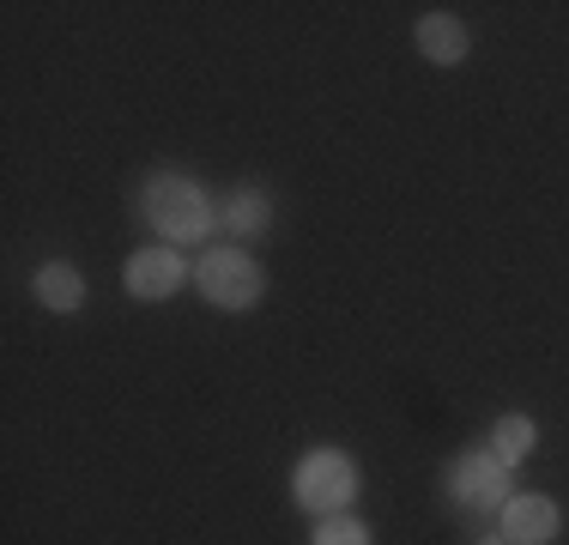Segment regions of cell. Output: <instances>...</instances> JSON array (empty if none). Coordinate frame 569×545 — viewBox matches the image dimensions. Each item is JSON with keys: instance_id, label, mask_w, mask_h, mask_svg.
I'll return each mask as SVG.
<instances>
[{"instance_id": "obj_4", "label": "cell", "mask_w": 569, "mask_h": 545, "mask_svg": "<svg viewBox=\"0 0 569 545\" xmlns=\"http://www.w3.org/2000/svg\"><path fill=\"white\" fill-rule=\"evenodd\" d=\"M449 497L467 503V509H503V503L515 497V490H509V460L497 455L491 443L467 448V455L449 467Z\"/></svg>"}, {"instance_id": "obj_2", "label": "cell", "mask_w": 569, "mask_h": 545, "mask_svg": "<svg viewBox=\"0 0 569 545\" xmlns=\"http://www.w3.org/2000/svg\"><path fill=\"white\" fill-rule=\"evenodd\" d=\"M194 285H200V297H207L212 309H254V304H261V291H267V272H261L254 255L219 242V249L200 255Z\"/></svg>"}, {"instance_id": "obj_11", "label": "cell", "mask_w": 569, "mask_h": 545, "mask_svg": "<svg viewBox=\"0 0 569 545\" xmlns=\"http://www.w3.org/2000/svg\"><path fill=\"white\" fill-rule=\"evenodd\" d=\"M316 545H370V527H363L358 515H321Z\"/></svg>"}, {"instance_id": "obj_9", "label": "cell", "mask_w": 569, "mask_h": 545, "mask_svg": "<svg viewBox=\"0 0 569 545\" xmlns=\"http://www.w3.org/2000/svg\"><path fill=\"white\" fill-rule=\"evenodd\" d=\"M31 297L43 309H56V316H73V309L86 304V272L67 267V261H43L31 272Z\"/></svg>"}, {"instance_id": "obj_6", "label": "cell", "mask_w": 569, "mask_h": 545, "mask_svg": "<svg viewBox=\"0 0 569 545\" xmlns=\"http://www.w3.org/2000/svg\"><path fill=\"white\" fill-rule=\"evenodd\" d=\"M188 267L176 249H133L128 272H121V285H128V297H140V304H158V297L182 291Z\"/></svg>"}, {"instance_id": "obj_1", "label": "cell", "mask_w": 569, "mask_h": 545, "mask_svg": "<svg viewBox=\"0 0 569 545\" xmlns=\"http://www.w3.org/2000/svg\"><path fill=\"white\" fill-rule=\"evenodd\" d=\"M140 212H146V225L170 242H207L212 225H219V207L207 200V188H200L194 176H176V170L146 176Z\"/></svg>"}, {"instance_id": "obj_3", "label": "cell", "mask_w": 569, "mask_h": 545, "mask_svg": "<svg viewBox=\"0 0 569 545\" xmlns=\"http://www.w3.org/2000/svg\"><path fill=\"white\" fill-rule=\"evenodd\" d=\"M358 497V467L340 448H316V455L297 467V503L316 515H346V503Z\"/></svg>"}, {"instance_id": "obj_10", "label": "cell", "mask_w": 569, "mask_h": 545, "mask_svg": "<svg viewBox=\"0 0 569 545\" xmlns=\"http://www.w3.org/2000/svg\"><path fill=\"white\" fill-rule=\"evenodd\" d=\"M533 443H539L533 418H521V413L497 418V430H491V448H497V455L509 460V467H515V460H527V455H533Z\"/></svg>"}, {"instance_id": "obj_8", "label": "cell", "mask_w": 569, "mask_h": 545, "mask_svg": "<svg viewBox=\"0 0 569 545\" xmlns=\"http://www.w3.org/2000/svg\"><path fill=\"white\" fill-rule=\"evenodd\" d=\"M219 218L230 225V237H267V230H273V218H279V207H273V195H267V188L242 182V188H230V200L219 207Z\"/></svg>"}, {"instance_id": "obj_12", "label": "cell", "mask_w": 569, "mask_h": 545, "mask_svg": "<svg viewBox=\"0 0 569 545\" xmlns=\"http://www.w3.org/2000/svg\"><path fill=\"white\" fill-rule=\"evenodd\" d=\"M479 545H509V539H503V534H491V539H479Z\"/></svg>"}, {"instance_id": "obj_5", "label": "cell", "mask_w": 569, "mask_h": 545, "mask_svg": "<svg viewBox=\"0 0 569 545\" xmlns=\"http://www.w3.org/2000/svg\"><path fill=\"white\" fill-rule=\"evenodd\" d=\"M497 527H503L509 545H551L563 527V515H558V503L539 497V490H515L503 509H497Z\"/></svg>"}, {"instance_id": "obj_7", "label": "cell", "mask_w": 569, "mask_h": 545, "mask_svg": "<svg viewBox=\"0 0 569 545\" xmlns=\"http://www.w3.org/2000/svg\"><path fill=\"white\" fill-rule=\"evenodd\" d=\"M412 37H418V49H425V61H437V67L467 61V49H472V31L455 19V12H425Z\"/></svg>"}]
</instances>
